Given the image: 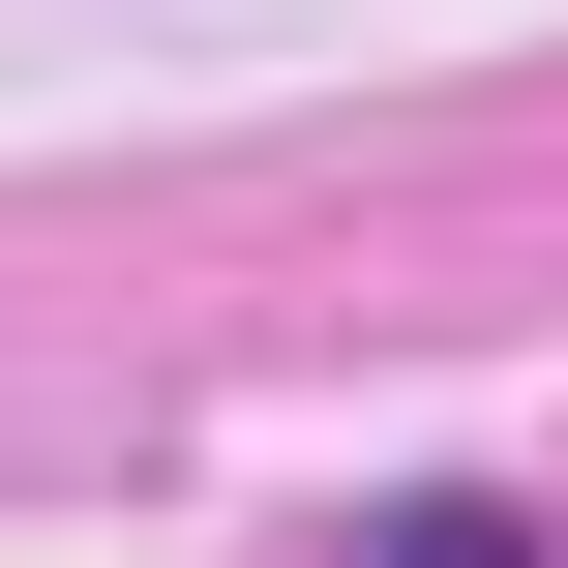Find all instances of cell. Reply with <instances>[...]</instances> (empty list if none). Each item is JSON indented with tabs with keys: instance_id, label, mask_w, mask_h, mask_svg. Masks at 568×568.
Listing matches in <instances>:
<instances>
[{
	"instance_id": "6da1fadb",
	"label": "cell",
	"mask_w": 568,
	"mask_h": 568,
	"mask_svg": "<svg viewBox=\"0 0 568 568\" xmlns=\"http://www.w3.org/2000/svg\"><path fill=\"white\" fill-rule=\"evenodd\" d=\"M359 568H539V509H479V479H449V509H359Z\"/></svg>"
}]
</instances>
